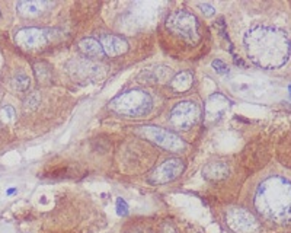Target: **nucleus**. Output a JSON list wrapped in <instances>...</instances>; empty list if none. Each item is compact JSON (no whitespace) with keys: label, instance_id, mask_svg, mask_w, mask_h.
<instances>
[{"label":"nucleus","instance_id":"f257e3e1","mask_svg":"<svg viewBox=\"0 0 291 233\" xmlns=\"http://www.w3.org/2000/svg\"><path fill=\"white\" fill-rule=\"evenodd\" d=\"M243 44L250 62L262 69H278L290 57V40L277 26H252L243 37Z\"/></svg>","mask_w":291,"mask_h":233},{"label":"nucleus","instance_id":"f03ea898","mask_svg":"<svg viewBox=\"0 0 291 233\" xmlns=\"http://www.w3.org/2000/svg\"><path fill=\"white\" fill-rule=\"evenodd\" d=\"M255 207L264 217L286 222L291 217V184L283 176H269L255 194Z\"/></svg>","mask_w":291,"mask_h":233},{"label":"nucleus","instance_id":"7ed1b4c3","mask_svg":"<svg viewBox=\"0 0 291 233\" xmlns=\"http://www.w3.org/2000/svg\"><path fill=\"white\" fill-rule=\"evenodd\" d=\"M153 106V99L152 96L141 89H131L127 90L116 98H114L110 102V108L114 112L125 117H143L150 112Z\"/></svg>","mask_w":291,"mask_h":233},{"label":"nucleus","instance_id":"20e7f679","mask_svg":"<svg viewBox=\"0 0 291 233\" xmlns=\"http://www.w3.org/2000/svg\"><path fill=\"white\" fill-rule=\"evenodd\" d=\"M166 28L188 44L200 41V29L197 18L186 10H175L166 18Z\"/></svg>","mask_w":291,"mask_h":233},{"label":"nucleus","instance_id":"39448f33","mask_svg":"<svg viewBox=\"0 0 291 233\" xmlns=\"http://www.w3.org/2000/svg\"><path fill=\"white\" fill-rule=\"evenodd\" d=\"M66 69H67L68 76L77 82V83H82V85H86V83H93L99 79L104 78V67L98 62H93L90 59H71L68 60L66 64Z\"/></svg>","mask_w":291,"mask_h":233},{"label":"nucleus","instance_id":"423d86ee","mask_svg":"<svg viewBox=\"0 0 291 233\" xmlns=\"http://www.w3.org/2000/svg\"><path fill=\"white\" fill-rule=\"evenodd\" d=\"M137 133L144 137L146 140L155 143L165 150L171 152H179L185 149V142L174 131H169L166 128L156 127V126H143L138 127Z\"/></svg>","mask_w":291,"mask_h":233},{"label":"nucleus","instance_id":"0eeeda50","mask_svg":"<svg viewBox=\"0 0 291 233\" xmlns=\"http://www.w3.org/2000/svg\"><path fill=\"white\" fill-rule=\"evenodd\" d=\"M201 109L192 101H182L172 108L169 114V123L178 130H189L200 120Z\"/></svg>","mask_w":291,"mask_h":233},{"label":"nucleus","instance_id":"6e6552de","mask_svg":"<svg viewBox=\"0 0 291 233\" xmlns=\"http://www.w3.org/2000/svg\"><path fill=\"white\" fill-rule=\"evenodd\" d=\"M224 222L227 228L234 233H258L261 231V225L258 219L240 207H233L226 212Z\"/></svg>","mask_w":291,"mask_h":233},{"label":"nucleus","instance_id":"1a4fd4ad","mask_svg":"<svg viewBox=\"0 0 291 233\" xmlns=\"http://www.w3.org/2000/svg\"><path fill=\"white\" fill-rule=\"evenodd\" d=\"M53 38V31L45 28L28 26L15 34V43L23 50H38L43 48Z\"/></svg>","mask_w":291,"mask_h":233},{"label":"nucleus","instance_id":"9d476101","mask_svg":"<svg viewBox=\"0 0 291 233\" xmlns=\"http://www.w3.org/2000/svg\"><path fill=\"white\" fill-rule=\"evenodd\" d=\"M183 169H185V163L182 159L171 157V159L165 160L163 163H160L156 169H153V172L149 176V181L156 185L168 184V182H172L176 178H179Z\"/></svg>","mask_w":291,"mask_h":233},{"label":"nucleus","instance_id":"9b49d317","mask_svg":"<svg viewBox=\"0 0 291 233\" xmlns=\"http://www.w3.org/2000/svg\"><path fill=\"white\" fill-rule=\"evenodd\" d=\"M99 43L102 45V50L105 56L108 57H118L128 51V43L125 38L115 35V34H104L99 37Z\"/></svg>","mask_w":291,"mask_h":233},{"label":"nucleus","instance_id":"f8f14e48","mask_svg":"<svg viewBox=\"0 0 291 233\" xmlns=\"http://www.w3.org/2000/svg\"><path fill=\"white\" fill-rule=\"evenodd\" d=\"M138 79L144 83H166L172 79V69L163 64L153 66L150 69H144L138 75Z\"/></svg>","mask_w":291,"mask_h":233},{"label":"nucleus","instance_id":"ddd939ff","mask_svg":"<svg viewBox=\"0 0 291 233\" xmlns=\"http://www.w3.org/2000/svg\"><path fill=\"white\" fill-rule=\"evenodd\" d=\"M229 108V101L227 98L223 96L222 93H214L213 96L208 98L207 101V105H205V117L207 120H211V121H216V120H220L226 114Z\"/></svg>","mask_w":291,"mask_h":233},{"label":"nucleus","instance_id":"4468645a","mask_svg":"<svg viewBox=\"0 0 291 233\" xmlns=\"http://www.w3.org/2000/svg\"><path fill=\"white\" fill-rule=\"evenodd\" d=\"M51 6L53 3L45 1V0H23V1H18L16 10L23 18H34V16L41 15Z\"/></svg>","mask_w":291,"mask_h":233},{"label":"nucleus","instance_id":"2eb2a0df","mask_svg":"<svg viewBox=\"0 0 291 233\" xmlns=\"http://www.w3.org/2000/svg\"><path fill=\"white\" fill-rule=\"evenodd\" d=\"M194 83V75L189 70H182L179 73H176L171 82H169V87L174 93H185L188 92Z\"/></svg>","mask_w":291,"mask_h":233},{"label":"nucleus","instance_id":"dca6fc26","mask_svg":"<svg viewBox=\"0 0 291 233\" xmlns=\"http://www.w3.org/2000/svg\"><path fill=\"white\" fill-rule=\"evenodd\" d=\"M230 169L227 166V163L216 160V162H210L202 168V176L208 181H223L229 176Z\"/></svg>","mask_w":291,"mask_h":233},{"label":"nucleus","instance_id":"f3484780","mask_svg":"<svg viewBox=\"0 0 291 233\" xmlns=\"http://www.w3.org/2000/svg\"><path fill=\"white\" fill-rule=\"evenodd\" d=\"M79 50L80 53L90 60L92 59H102L105 57V53L102 50V45L99 43V40H95V38H83L80 43H79Z\"/></svg>","mask_w":291,"mask_h":233},{"label":"nucleus","instance_id":"a211bd4d","mask_svg":"<svg viewBox=\"0 0 291 233\" xmlns=\"http://www.w3.org/2000/svg\"><path fill=\"white\" fill-rule=\"evenodd\" d=\"M34 73H35L37 80L43 85H47L53 80V69H51L50 64H47L45 62L34 64Z\"/></svg>","mask_w":291,"mask_h":233},{"label":"nucleus","instance_id":"6ab92c4d","mask_svg":"<svg viewBox=\"0 0 291 233\" xmlns=\"http://www.w3.org/2000/svg\"><path fill=\"white\" fill-rule=\"evenodd\" d=\"M29 83H31V80H29V76L22 72V70H19L15 76H13V79H12V85L13 87L18 90V92H26L28 89H29Z\"/></svg>","mask_w":291,"mask_h":233},{"label":"nucleus","instance_id":"aec40b11","mask_svg":"<svg viewBox=\"0 0 291 233\" xmlns=\"http://www.w3.org/2000/svg\"><path fill=\"white\" fill-rule=\"evenodd\" d=\"M211 67L216 70V73H219V75H229V72H230V69H229V66L224 63L223 60H220V59H216L213 63H211Z\"/></svg>","mask_w":291,"mask_h":233},{"label":"nucleus","instance_id":"412c9836","mask_svg":"<svg viewBox=\"0 0 291 233\" xmlns=\"http://www.w3.org/2000/svg\"><path fill=\"white\" fill-rule=\"evenodd\" d=\"M0 117H1V120L6 121V123H7V121H12V120L15 118V109L9 105L3 106V108L0 109Z\"/></svg>","mask_w":291,"mask_h":233},{"label":"nucleus","instance_id":"4be33fe9","mask_svg":"<svg viewBox=\"0 0 291 233\" xmlns=\"http://www.w3.org/2000/svg\"><path fill=\"white\" fill-rule=\"evenodd\" d=\"M115 210H116V214L118 216H127L128 214V204H127V201L125 200H122V198H116V204H115Z\"/></svg>","mask_w":291,"mask_h":233},{"label":"nucleus","instance_id":"5701e85b","mask_svg":"<svg viewBox=\"0 0 291 233\" xmlns=\"http://www.w3.org/2000/svg\"><path fill=\"white\" fill-rule=\"evenodd\" d=\"M38 102H40V96H38V93L37 92H34V93H31L29 95V98L26 99V106H29L31 105V108H34V106H37L38 105Z\"/></svg>","mask_w":291,"mask_h":233},{"label":"nucleus","instance_id":"b1692460","mask_svg":"<svg viewBox=\"0 0 291 233\" xmlns=\"http://www.w3.org/2000/svg\"><path fill=\"white\" fill-rule=\"evenodd\" d=\"M200 9L202 10V13L205 15V16H213L214 13H216V9L211 6V4H207V3H204V4H200Z\"/></svg>","mask_w":291,"mask_h":233},{"label":"nucleus","instance_id":"393cba45","mask_svg":"<svg viewBox=\"0 0 291 233\" xmlns=\"http://www.w3.org/2000/svg\"><path fill=\"white\" fill-rule=\"evenodd\" d=\"M162 233H178V231H176V228L171 222H165L162 225Z\"/></svg>","mask_w":291,"mask_h":233},{"label":"nucleus","instance_id":"a878e982","mask_svg":"<svg viewBox=\"0 0 291 233\" xmlns=\"http://www.w3.org/2000/svg\"><path fill=\"white\" fill-rule=\"evenodd\" d=\"M15 188H10V190H7V192H6V194H7V195H10V194H13V192H15Z\"/></svg>","mask_w":291,"mask_h":233}]
</instances>
